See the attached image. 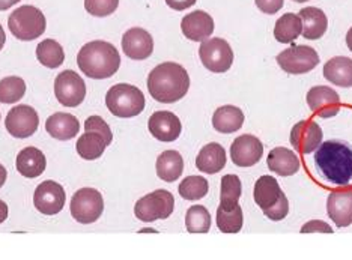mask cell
Here are the masks:
<instances>
[{
	"label": "cell",
	"instance_id": "cell-1",
	"mask_svg": "<svg viewBox=\"0 0 352 260\" xmlns=\"http://www.w3.org/2000/svg\"><path fill=\"white\" fill-rule=\"evenodd\" d=\"M315 165L328 184L345 187L352 180V147L339 140L324 141L316 149Z\"/></svg>",
	"mask_w": 352,
	"mask_h": 260
},
{
	"label": "cell",
	"instance_id": "cell-2",
	"mask_svg": "<svg viewBox=\"0 0 352 260\" xmlns=\"http://www.w3.org/2000/svg\"><path fill=\"white\" fill-rule=\"evenodd\" d=\"M190 77L186 68L175 62H164L151 71L148 91L151 97L163 104H172L187 95Z\"/></svg>",
	"mask_w": 352,
	"mask_h": 260
},
{
	"label": "cell",
	"instance_id": "cell-3",
	"mask_svg": "<svg viewBox=\"0 0 352 260\" xmlns=\"http://www.w3.org/2000/svg\"><path fill=\"white\" fill-rule=\"evenodd\" d=\"M77 64L85 75L102 80L118 73L121 67V56L113 44L92 41L83 45L78 51Z\"/></svg>",
	"mask_w": 352,
	"mask_h": 260
},
{
	"label": "cell",
	"instance_id": "cell-4",
	"mask_svg": "<svg viewBox=\"0 0 352 260\" xmlns=\"http://www.w3.org/2000/svg\"><path fill=\"white\" fill-rule=\"evenodd\" d=\"M106 106L118 117H134L145 110V95L135 86L121 83L109 89Z\"/></svg>",
	"mask_w": 352,
	"mask_h": 260
},
{
	"label": "cell",
	"instance_id": "cell-5",
	"mask_svg": "<svg viewBox=\"0 0 352 260\" xmlns=\"http://www.w3.org/2000/svg\"><path fill=\"white\" fill-rule=\"evenodd\" d=\"M11 34L21 41H34L45 32L47 21L41 10L25 5L15 10L8 19Z\"/></svg>",
	"mask_w": 352,
	"mask_h": 260
},
{
	"label": "cell",
	"instance_id": "cell-6",
	"mask_svg": "<svg viewBox=\"0 0 352 260\" xmlns=\"http://www.w3.org/2000/svg\"><path fill=\"white\" fill-rule=\"evenodd\" d=\"M175 208L173 196L166 190H157L138 200L134 214L140 222L152 223L155 220H166L172 215Z\"/></svg>",
	"mask_w": 352,
	"mask_h": 260
},
{
	"label": "cell",
	"instance_id": "cell-7",
	"mask_svg": "<svg viewBox=\"0 0 352 260\" xmlns=\"http://www.w3.org/2000/svg\"><path fill=\"white\" fill-rule=\"evenodd\" d=\"M199 58L208 71L217 74L226 73L234 64V51L229 43L221 38H210L202 41Z\"/></svg>",
	"mask_w": 352,
	"mask_h": 260
},
{
	"label": "cell",
	"instance_id": "cell-8",
	"mask_svg": "<svg viewBox=\"0 0 352 260\" xmlns=\"http://www.w3.org/2000/svg\"><path fill=\"white\" fill-rule=\"evenodd\" d=\"M71 215L82 224L95 223L104 211L102 196L95 188H82L71 199Z\"/></svg>",
	"mask_w": 352,
	"mask_h": 260
},
{
	"label": "cell",
	"instance_id": "cell-9",
	"mask_svg": "<svg viewBox=\"0 0 352 260\" xmlns=\"http://www.w3.org/2000/svg\"><path fill=\"white\" fill-rule=\"evenodd\" d=\"M277 64L287 74H306L319 64V56L315 49L309 45H292L277 56Z\"/></svg>",
	"mask_w": 352,
	"mask_h": 260
},
{
	"label": "cell",
	"instance_id": "cell-10",
	"mask_svg": "<svg viewBox=\"0 0 352 260\" xmlns=\"http://www.w3.org/2000/svg\"><path fill=\"white\" fill-rule=\"evenodd\" d=\"M54 93L62 106L77 107L86 97V84L77 73L67 69L56 77Z\"/></svg>",
	"mask_w": 352,
	"mask_h": 260
},
{
	"label": "cell",
	"instance_id": "cell-11",
	"mask_svg": "<svg viewBox=\"0 0 352 260\" xmlns=\"http://www.w3.org/2000/svg\"><path fill=\"white\" fill-rule=\"evenodd\" d=\"M65 199V190L60 184L54 182V180H45V182H41L36 187L34 204L44 215H56L62 211Z\"/></svg>",
	"mask_w": 352,
	"mask_h": 260
},
{
	"label": "cell",
	"instance_id": "cell-12",
	"mask_svg": "<svg viewBox=\"0 0 352 260\" xmlns=\"http://www.w3.org/2000/svg\"><path fill=\"white\" fill-rule=\"evenodd\" d=\"M5 125L8 132L15 139H26L36 132L39 116L30 106H17L8 113Z\"/></svg>",
	"mask_w": 352,
	"mask_h": 260
},
{
	"label": "cell",
	"instance_id": "cell-13",
	"mask_svg": "<svg viewBox=\"0 0 352 260\" xmlns=\"http://www.w3.org/2000/svg\"><path fill=\"white\" fill-rule=\"evenodd\" d=\"M263 155V145L262 141L250 136V134H244L234 140L230 146V158L232 163L238 167H252V165L258 164Z\"/></svg>",
	"mask_w": 352,
	"mask_h": 260
},
{
	"label": "cell",
	"instance_id": "cell-14",
	"mask_svg": "<svg viewBox=\"0 0 352 260\" xmlns=\"http://www.w3.org/2000/svg\"><path fill=\"white\" fill-rule=\"evenodd\" d=\"M324 132L315 121H301L295 123L291 131V143L300 154L315 152L322 143Z\"/></svg>",
	"mask_w": 352,
	"mask_h": 260
},
{
	"label": "cell",
	"instance_id": "cell-15",
	"mask_svg": "<svg viewBox=\"0 0 352 260\" xmlns=\"http://www.w3.org/2000/svg\"><path fill=\"white\" fill-rule=\"evenodd\" d=\"M327 211L338 227L352 224V187H343L334 190L327 200Z\"/></svg>",
	"mask_w": 352,
	"mask_h": 260
},
{
	"label": "cell",
	"instance_id": "cell-16",
	"mask_svg": "<svg viewBox=\"0 0 352 260\" xmlns=\"http://www.w3.org/2000/svg\"><path fill=\"white\" fill-rule=\"evenodd\" d=\"M307 104L315 115L321 117H333L340 110V97L331 88L315 86L307 92Z\"/></svg>",
	"mask_w": 352,
	"mask_h": 260
},
{
	"label": "cell",
	"instance_id": "cell-17",
	"mask_svg": "<svg viewBox=\"0 0 352 260\" xmlns=\"http://www.w3.org/2000/svg\"><path fill=\"white\" fill-rule=\"evenodd\" d=\"M122 50L133 60H145L154 51V39L148 30L133 27L122 36Z\"/></svg>",
	"mask_w": 352,
	"mask_h": 260
},
{
	"label": "cell",
	"instance_id": "cell-18",
	"mask_svg": "<svg viewBox=\"0 0 352 260\" xmlns=\"http://www.w3.org/2000/svg\"><path fill=\"white\" fill-rule=\"evenodd\" d=\"M149 132L160 141H175L181 136L182 125L179 117L172 112H155L149 117Z\"/></svg>",
	"mask_w": 352,
	"mask_h": 260
},
{
	"label": "cell",
	"instance_id": "cell-19",
	"mask_svg": "<svg viewBox=\"0 0 352 260\" xmlns=\"http://www.w3.org/2000/svg\"><path fill=\"white\" fill-rule=\"evenodd\" d=\"M181 30L186 38L190 41L202 43L210 38L214 32V20L205 11H195L187 14L181 21Z\"/></svg>",
	"mask_w": 352,
	"mask_h": 260
},
{
	"label": "cell",
	"instance_id": "cell-20",
	"mask_svg": "<svg viewBox=\"0 0 352 260\" xmlns=\"http://www.w3.org/2000/svg\"><path fill=\"white\" fill-rule=\"evenodd\" d=\"M298 15L302 23L301 35L304 38L315 41V39H319L325 35L328 27V19L322 10L315 6H307L301 10Z\"/></svg>",
	"mask_w": 352,
	"mask_h": 260
},
{
	"label": "cell",
	"instance_id": "cell-21",
	"mask_svg": "<svg viewBox=\"0 0 352 260\" xmlns=\"http://www.w3.org/2000/svg\"><path fill=\"white\" fill-rule=\"evenodd\" d=\"M45 130L53 139L67 141L74 139L80 131V122L69 113H54L45 122Z\"/></svg>",
	"mask_w": 352,
	"mask_h": 260
},
{
	"label": "cell",
	"instance_id": "cell-22",
	"mask_svg": "<svg viewBox=\"0 0 352 260\" xmlns=\"http://www.w3.org/2000/svg\"><path fill=\"white\" fill-rule=\"evenodd\" d=\"M47 167L45 155L39 149L29 146L25 147L17 156V170L25 178L34 179L41 176Z\"/></svg>",
	"mask_w": 352,
	"mask_h": 260
},
{
	"label": "cell",
	"instance_id": "cell-23",
	"mask_svg": "<svg viewBox=\"0 0 352 260\" xmlns=\"http://www.w3.org/2000/svg\"><path fill=\"white\" fill-rule=\"evenodd\" d=\"M225 165L226 151L219 143H210L204 146L196 158V167L204 173H208V175H215V173L225 169Z\"/></svg>",
	"mask_w": 352,
	"mask_h": 260
},
{
	"label": "cell",
	"instance_id": "cell-24",
	"mask_svg": "<svg viewBox=\"0 0 352 260\" xmlns=\"http://www.w3.org/2000/svg\"><path fill=\"white\" fill-rule=\"evenodd\" d=\"M268 169L280 176H292L300 170V160L291 149L276 147L268 154Z\"/></svg>",
	"mask_w": 352,
	"mask_h": 260
},
{
	"label": "cell",
	"instance_id": "cell-25",
	"mask_svg": "<svg viewBox=\"0 0 352 260\" xmlns=\"http://www.w3.org/2000/svg\"><path fill=\"white\" fill-rule=\"evenodd\" d=\"M324 77L340 88H352V59L345 56L330 59L324 65Z\"/></svg>",
	"mask_w": 352,
	"mask_h": 260
},
{
	"label": "cell",
	"instance_id": "cell-26",
	"mask_svg": "<svg viewBox=\"0 0 352 260\" xmlns=\"http://www.w3.org/2000/svg\"><path fill=\"white\" fill-rule=\"evenodd\" d=\"M244 123V113L235 106H223L215 110L212 116V127L221 134H232L241 130Z\"/></svg>",
	"mask_w": 352,
	"mask_h": 260
},
{
	"label": "cell",
	"instance_id": "cell-27",
	"mask_svg": "<svg viewBox=\"0 0 352 260\" xmlns=\"http://www.w3.org/2000/svg\"><path fill=\"white\" fill-rule=\"evenodd\" d=\"M282 194H283V191L280 190V185L276 180V178L265 175L256 180L253 197H254L256 204H258L262 211L274 206Z\"/></svg>",
	"mask_w": 352,
	"mask_h": 260
},
{
	"label": "cell",
	"instance_id": "cell-28",
	"mask_svg": "<svg viewBox=\"0 0 352 260\" xmlns=\"http://www.w3.org/2000/svg\"><path fill=\"white\" fill-rule=\"evenodd\" d=\"M184 172V160L178 151H164L157 158V176L164 182H175Z\"/></svg>",
	"mask_w": 352,
	"mask_h": 260
},
{
	"label": "cell",
	"instance_id": "cell-29",
	"mask_svg": "<svg viewBox=\"0 0 352 260\" xmlns=\"http://www.w3.org/2000/svg\"><path fill=\"white\" fill-rule=\"evenodd\" d=\"M244 224L243 208L239 203L221 204L217 209V226L223 233H238L241 232Z\"/></svg>",
	"mask_w": 352,
	"mask_h": 260
},
{
	"label": "cell",
	"instance_id": "cell-30",
	"mask_svg": "<svg viewBox=\"0 0 352 260\" xmlns=\"http://www.w3.org/2000/svg\"><path fill=\"white\" fill-rule=\"evenodd\" d=\"M107 146L109 143L106 137L95 131H86V134H83V136L77 140L76 145L78 155L87 161L100 158Z\"/></svg>",
	"mask_w": 352,
	"mask_h": 260
},
{
	"label": "cell",
	"instance_id": "cell-31",
	"mask_svg": "<svg viewBox=\"0 0 352 260\" xmlns=\"http://www.w3.org/2000/svg\"><path fill=\"white\" fill-rule=\"evenodd\" d=\"M302 32V23L298 14H285L276 21L274 38L278 43L289 44L295 41Z\"/></svg>",
	"mask_w": 352,
	"mask_h": 260
},
{
	"label": "cell",
	"instance_id": "cell-32",
	"mask_svg": "<svg viewBox=\"0 0 352 260\" xmlns=\"http://www.w3.org/2000/svg\"><path fill=\"white\" fill-rule=\"evenodd\" d=\"M36 59L41 65L47 68H59L65 60L62 45L54 39H44L36 47Z\"/></svg>",
	"mask_w": 352,
	"mask_h": 260
},
{
	"label": "cell",
	"instance_id": "cell-33",
	"mask_svg": "<svg viewBox=\"0 0 352 260\" xmlns=\"http://www.w3.org/2000/svg\"><path fill=\"white\" fill-rule=\"evenodd\" d=\"M186 226L190 233H208L211 228V215L202 204L191 206L186 214Z\"/></svg>",
	"mask_w": 352,
	"mask_h": 260
},
{
	"label": "cell",
	"instance_id": "cell-34",
	"mask_svg": "<svg viewBox=\"0 0 352 260\" xmlns=\"http://www.w3.org/2000/svg\"><path fill=\"white\" fill-rule=\"evenodd\" d=\"M26 93V83L20 77H6L0 80V102L14 104Z\"/></svg>",
	"mask_w": 352,
	"mask_h": 260
},
{
	"label": "cell",
	"instance_id": "cell-35",
	"mask_svg": "<svg viewBox=\"0 0 352 260\" xmlns=\"http://www.w3.org/2000/svg\"><path fill=\"white\" fill-rule=\"evenodd\" d=\"M210 190L208 180L204 176H188L179 184V196L186 200L204 199Z\"/></svg>",
	"mask_w": 352,
	"mask_h": 260
},
{
	"label": "cell",
	"instance_id": "cell-36",
	"mask_svg": "<svg viewBox=\"0 0 352 260\" xmlns=\"http://www.w3.org/2000/svg\"><path fill=\"white\" fill-rule=\"evenodd\" d=\"M221 204H234L238 203L243 194L241 179L236 175H225L221 178V193H220Z\"/></svg>",
	"mask_w": 352,
	"mask_h": 260
},
{
	"label": "cell",
	"instance_id": "cell-37",
	"mask_svg": "<svg viewBox=\"0 0 352 260\" xmlns=\"http://www.w3.org/2000/svg\"><path fill=\"white\" fill-rule=\"evenodd\" d=\"M119 6V0H85V10L94 17H107Z\"/></svg>",
	"mask_w": 352,
	"mask_h": 260
},
{
	"label": "cell",
	"instance_id": "cell-38",
	"mask_svg": "<svg viewBox=\"0 0 352 260\" xmlns=\"http://www.w3.org/2000/svg\"><path fill=\"white\" fill-rule=\"evenodd\" d=\"M85 130H86V131L100 132L101 136L106 137L109 145L111 143V140H113V134H111L110 127L107 125V122L102 119L101 116H91V117H87L86 122H85Z\"/></svg>",
	"mask_w": 352,
	"mask_h": 260
},
{
	"label": "cell",
	"instance_id": "cell-39",
	"mask_svg": "<svg viewBox=\"0 0 352 260\" xmlns=\"http://www.w3.org/2000/svg\"><path fill=\"white\" fill-rule=\"evenodd\" d=\"M287 212H289V202H287L286 196L282 194L274 206L263 211V214H265V217H268L270 220H273V222H282L283 218H286Z\"/></svg>",
	"mask_w": 352,
	"mask_h": 260
},
{
	"label": "cell",
	"instance_id": "cell-40",
	"mask_svg": "<svg viewBox=\"0 0 352 260\" xmlns=\"http://www.w3.org/2000/svg\"><path fill=\"white\" fill-rule=\"evenodd\" d=\"M254 2L263 14L273 15L282 10L285 0H254Z\"/></svg>",
	"mask_w": 352,
	"mask_h": 260
},
{
	"label": "cell",
	"instance_id": "cell-41",
	"mask_svg": "<svg viewBox=\"0 0 352 260\" xmlns=\"http://www.w3.org/2000/svg\"><path fill=\"white\" fill-rule=\"evenodd\" d=\"M301 233H316V232H321V233H333V228L328 226L327 223L321 222V220H311L307 224H304L301 227Z\"/></svg>",
	"mask_w": 352,
	"mask_h": 260
},
{
	"label": "cell",
	"instance_id": "cell-42",
	"mask_svg": "<svg viewBox=\"0 0 352 260\" xmlns=\"http://www.w3.org/2000/svg\"><path fill=\"white\" fill-rule=\"evenodd\" d=\"M197 0H166V3L175 11H184L193 6Z\"/></svg>",
	"mask_w": 352,
	"mask_h": 260
},
{
	"label": "cell",
	"instance_id": "cell-43",
	"mask_svg": "<svg viewBox=\"0 0 352 260\" xmlns=\"http://www.w3.org/2000/svg\"><path fill=\"white\" fill-rule=\"evenodd\" d=\"M19 2H21V0H0V11H6V10H10L11 6L17 5Z\"/></svg>",
	"mask_w": 352,
	"mask_h": 260
},
{
	"label": "cell",
	"instance_id": "cell-44",
	"mask_svg": "<svg viewBox=\"0 0 352 260\" xmlns=\"http://www.w3.org/2000/svg\"><path fill=\"white\" fill-rule=\"evenodd\" d=\"M6 218H8V204L3 200H0V224H2Z\"/></svg>",
	"mask_w": 352,
	"mask_h": 260
},
{
	"label": "cell",
	"instance_id": "cell-45",
	"mask_svg": "<svg viewBox=\"0 0 352 260\" xmlns=\"http://www.w3.org/2000/svg\"><path fill=\"white\" fill-rule=\"evenodd\" d=\"M6 176H8L6 169L3 167L2 164H0V188H2V187H3V184L6 182Z\"/></svg>",
	"mask_w": 352,
	"mask_h": 260
},
{
	"label": "cell",
	"instance_id": "cell-46",
	"mask_svg": "<svg viewBox=\"0 0 352 260\" xmlns=\"http://www.w3.org/2000/svg\"><path fill=\"white\" fill-rule=\"evenodd\" d=\"M5 43H6V35H5V30H3L2 25H0V50L3 49Z\"/></svg>",
	"mask_w": 352,
	"mask_h": 260
},
{
	"label": "cell",
	"instance_id": "cell-47",
	"mask_svg": "<svg viewBox=\"0 0 352 260\" xmlns=\"http://www.w3.org/2000/svg\"><path fill=\"white\" fill-rule=\"evenodd\" d=\"M346 45H348V49L352 51V27L348 30V34H346Z\"/></svg>",
	"mask_w": 352,
	"mask_h": 260
},
{
	"label": "cell",
	"instance_id": "cell-48",
	"mask_svg": "<svg viewBox=\"0 0 352 260\" xmlns=\"http://www.w3.org/2000/svg\"><path fill=\"white\" fill-rule=\"evenodd\" d=\"M294 2H297V3H302V2H310V0H294Z\"/></svg>",
	"mask_w": 352,
	"mask_h": 260
}]
</instances>
